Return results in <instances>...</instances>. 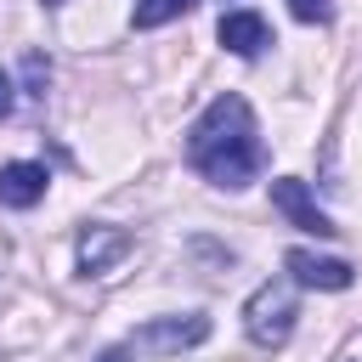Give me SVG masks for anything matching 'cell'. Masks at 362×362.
Wrapping results in <instances>:
<instances>
[{"label":"cell","instance_id":"cell-13","mask_svg":"<svg viewBox=\"0 0 362 362\" xmlns=\"http://www.w3.org/2000/svg\"><path fill=\"white\" fill-rule=\"evenodd\" d=\"M96 362H136V356H130V351H124V345H113V351H102V356H96Z\"/></svg>","mask_w":362,"mask_h":362},{"label":"cell","instance_id":"cell-12","mask_svg":"<svg viewBox=\"0 0 362 362\" xmlns=\"http://www.w3.org/2000/svg\"><path fill=\"white\" fill-rule=\"evenodd\" d=\"M11 102H17V96H11V74H6V68H0V124H6V119H11Z\"/></svg>","mask_w":362,"mask_h":362},{"label":"cell","instance_id":"cell-8","mask_svg":"<svg viewBox=\"0 0 362 362\" xmlns=\"http://www.w3.org/2000/svg\"><path fill=\"white\" fill-rule=\"evenodd\" d=\"M215 34H221V45H226L232 57H260V51L272 45V28H266L260 11H226Z\"/></svg>","mask_w":362,"mask_h":362},{"label":"cell","instance_id":"cell-3","mask_svg":"<svg viewBox=\"0 0 362 362\" xmlns=\"http://www.w3.org/2000/svg\"><path fill=\"white\" fill-rule=\"evenodd\" d=\"M209 339V317L204 311H187V317H153L136 328V351H153V356H181L192 345Z\"/></svg>","mask_w":362,"mask_h":362},{"label":"cell","instance_id":"cell-7","mask_svg":"<svg viewBox=\"0 0 362 362\" xmlns=\"http://www.w3.org/2000/svg\"><path fill=\"white\" fill-rule=\"evenodd\" d=\"M45 187H51V170L45 164H28V158L0 164V204L6 209H34L45 198Z\"/></svg>","mask_w":362,"mask_h":362},{"label":"cell","instance_id":"cell-2","mask_svg":"<svg viewBox=\"0 0 362 362\" xmlns=\"http://www.w3.org/2000/svg\"><path fill=\"white\" fill-rule=\"evenodd\" d=\"M294 317H300V305H294V288H288L283 277L260 283V288L243 300V334H249V345H260V351H277V345H288V334H294Z\"/></svg>","mask_w":362,"mask_h":362},{"label":"cell","instance_id":"cell-9","mask_svg":"<svg viewBox=\"0 0 362 362\" xmlns=\"http://www.w3.org/2000/svg\"><path fill=\"white\" fill-rule=\"evenodd\" d=\"M198 0H136L130 6V23L136 28H164V23H175V17H187Z\"/></svg>","mask_w":362,"mask_h":362},{"label":"cell","instance_id":"cell-14","mask_svg":"<svg viewBox=\"0 0 362 362\" xmlns=\"http://www.w3.org/2000/svg\"><path fill=\"white\" fill-rule=\"evenodd\" d=\"M40 6H45V11H57V6H68V0H40Z\"/></svg>","mask_w":362,"mask_h":362},{"label":"cell","instance_id":"cell-5","mask_svg":"<svg viewBox=\"0 0 362 362\" xmlns=\"http://www.w3.org/2000/svg\"><path fill=\"white\" fill-rule=\"evenodd\" d=\"M283 266H288V277H294V283L322 288V294H339V288H351V283H356V266H351V260L311 255V249H288V255H283Z\"/></svg>","mask_w":362,"mask_h":362},{"label":"cell","instance_id":"cell-1","mask_svg":"<svg viewBox=\"0 0 362 362\" xmlns=\"http://www.w3.org/2000/svg\"><path fill=\"white\" fill-rule=\"evenodd\" d=\"M187 164L209 181V187H226V192H243L260 164H266V147H260V130H255V113L238 90H221L198 124L187 130Z\"/></svg>","mask_w":362,"mask_h":362},{"label":"cell","instance_id":"cell-6","mask_svg":"<svg viewBox=\"0 0 362 362\" xmlns=\"http://www.w3.org/2000/svg\"><path fill=\"white\" fill-rule=\"evenodd\" d=\"M124 255H130V232H124V226H85V232H79V249H74V260H79L85 277L113 272Z\"/></svg>","mask_w":362,"mask_h":362},{"label":"cell","instance_id":"cell-11","mask_svg":"<svg viewBox=\"0 0 362 362\" xmlns=\"http://www.w3.org/2000/svg\"><path fill=\"white\" fill-rule=\"evenodd\" d=\"M288 11L300 23H334V0H288Z\"/></svg>","mask_w":362,"mask_h":362},{"label":"cell","instance_id":"cell-10","mask_svg":"<svg viewBox=\"0 0 362 362\" xmlns=\"http://www.w3.org/2000/svg\"><path fill=\"white\" fill-rule=\"evenodd\" d=\"M23 85H28V96H45V85H51V62H45L40 51L23 57Z\"/></svg>","mask_w":362,"mask_h":362},{"label":"cell","instance_id":"cell-4","mask_svg":"<svg viewBox=\"0 0 362 362\" xmlns=\"http://www.w3.org/2000/svg\"><path fill=\"white\" fill-rule=\"evenodd\" d=\"M272 209H277V215H288V226H300V232H317V238H334V232H339V226L317 209L311 187H305V181H294V175H277V181H272Z\"/></svg>","mask_w":362,"mask_h":362}]
</instances>
